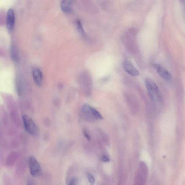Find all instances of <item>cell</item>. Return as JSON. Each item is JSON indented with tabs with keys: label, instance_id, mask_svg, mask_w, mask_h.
<instances>
[{
	"label": "cell",
	"instance_id": "obj_17",
	"mask_svg": "<svg viewBox=\"0 0 185 185\" xmlns=\"http://www.w3.org/2000/svg\"><path fill=\"white\" fill-rule=\"evenodd\" d=\"M181 2L184 3L185 0H179Z\"/></svg>",
	"mask_w": 185,
	"mask_h": 185
},
{
	"label": "cell",
	"instance_id": "obj_16",
	"mask_svg": "<svg viewBox=\"0 0 185 185\" xmlns=\"http://www.w3.org/2000/svg\"><path fill=\"white\" fill-rule=\"evenodd\" d=\"M84 134L87 139L88 141L91 140V138H90V136L87 134V133L86 132V131H84Z\"/></svg>",
	"mask_w": 185,
	"mask_h": 185
},
{
	"label": "cell",
	"instance_id": "obj_12",
	"mask_svg": "<svg viewBox=\"0 0 185 185\" xmlns=\"http://www.w3.org/2000/svg\"><path fill=\"white\" fill-rule=\"evenodd\" d=\"M11 57L14 61H17L18 60V54H17L16 49L12 46L11 48Z\"/></svg>",
	"mask_w": 185,
	"mask_h": 185
},
{
	"label": "cell",
	"instance_id": "obj_7",
	"mask_svg": "<svg viewBox=\"0 0 185 185\" xmlns=\"http://www.w3.org/2000/svg\"><path fill=\"white\" fill-rule=\"evenodd\" d=\"M15 23V16L12 9H9L8 11L6 19V26L9 30H12L14 28Z\"/></svg>",
	"mask_w": 185,
	"mask_h": 185
},
{
	"label": "cell",
	"instance_id": "obj_4",
	"mask_svg": "<svg viewBox=\"0 0 185 185\" xmlns=\"http://www.w3.org/2000/svg\"><path fill=\"white\" fill-rule=\"evenodd\" d=\"M154 67L159 76L163 80L169 81L172 79V75L164 67L159 64L154 65Z\"/></svg>",
	"mask_w": 185,
	"mask_h": 185
},
{
	"label": "cell",
	"instance_id": "obj_13",
	"mask_svg": "<svg viewBox=\"0 0 185 185\" xmlns=\"http://www.w3.org/2000/svg\"><path fill=\"white\" fill-rule=\"evenodd\" d=\"M87 177L90 183L91 184H94L95 182V179L93 175L91 173H88Z\"/></svg>",
	"mask_w": 185,
	"mask_h": 185
},
{
	"label": "cell",
	"instance_id": "obj_14",
	"mask_svg": "<svg viewBox=\"0 0 185 185\" xmlns=\"http://www.w3.org/2000/svg\"><path fill=\"white\" fill-rule=\"evenodd\" d=\"M79 179L76 177H74L71 179L70 182H69V185H76L78 182Z\"/></svg>",
	"mask_w": 185,
	"mask_h": 185
},
{
	"label": "cell",
	"instance_id": "obj_9",
	"mask_svg": "<svg viewBox=\"0 0 185 185\" xmlns=\"http://www.w3.org/2000/svg\"><path fill=\"white\" fill-rule=\"evenodd\" d=\"M82 112L83 115L88 119L94 118L91 112V106L87 104H85L83 105L82 109Z\"/></svg>",
	"mask_w": 185,
	"mask_h": 185
},
{
	"label": "cell",
	"instance_id": "obj_11",
	"mask_svg": "<svg viewBox=\"0 0 185 185\" xmlns=\"http://www.w3.org/2000/svg\"><path fill=\"white\" fill-rule=\"evenodd\" d=\"M91 110L92 115L94 118L97 119V120H102L103 119V117L101 113L97 110L91 107Z\"/></svg>",
	"mask_w": 185,
	"mask_h": 185
},
{
	"label": "cell",
	"instance_id": "obj_6",
	"mask_svg": "<svg viewBox=\"0 0 185 185\" xmlns=\"http://www.w3.org/2000/svg\"><path fill=\"white\" fill-rule=\"evenodd\" d=\"M75 0H62L61 4V10L63 12L69 14L73 11V5Z\"/></svg>",
	"mask_w": 185,
	"mask_h": 185
},
{
	"label": "cell",
	"instance_id": "obj_15",
	"mask_svg": "<svg viewBox=\"0 0 185 185\" xmlns=\"http://www.w3.org/2000/svg\"><path fill=\"white\" fill-rule=\"evenodd\" d=\"M102 161L103 162H109V159L107 156L104 155L102 156L101 158Z\"/></svg>",
	"mask_w": 185,
	"mask_h": 185
},
{
	"label": "cell",
	"instance_id": "obj_1",
	"mask_svg": "<svg viewBox=\"0 0 185 185\" xmlns=\"http://www.w3.org/2000/svg\"><path fill=\"white\" fill-rule=\"evenodd\" d=\"M23 119L26 132L32 135H37L38 133V127L33 120L26 115H23Z\"/></svg>",
	"mask_w": 185,
	"mask_h": 185
},
{
	"label": "cell",
	"instance_id": "obj_8",
	"mask_svg": "<svg viewBox=\"0 0 185 185\" xmlns=\"http://www.w3.org/2000/svg\"><path fill=\"white\" fill-rule=\"evenodd\" d=\"M33 76L36 84L38 86H41L43 82V76L41 71L38 68H34L32 71Z\"/></svg>",
	"mask_w": 185,
	"mask_h": 185
},
{
	"label": "cell",
	"instance_id": "obj_5",
	"mask_svg": "<svg viewBox=\"0 0 185 185\" xmlns=\"http://www.w3.org/2000/svg\"><path fill=\"white\" fill-rule=\"evenodd\" d=\"M123 65L125 71L131 76H137L139 75V72L130 61H125Z\"/></svg>",
	"mask_w": 185,
	"mask_h": 185
},
{
	"label": "cell",
	"instance_id": "obj_2",
	"mask_svg": "<svg viewBox=\"0 0 185 185\" xmlns=\"http://www.w3.org/2000/svg\"><path fill=\"white\" fill-rule=\"evenodd\" d=\"M145 86L152 99L155 101L159 98V89L157 85L150 79H147L145 81Z\"/></svg>",
	"mask_w": 185,
	"mask_h": 185
},
{
	"label": "cell",
	"instance_id": "obj_10",
	"mask_svg": "<svg viewBox=\"0 0 185 185\" xmlns=\"http://www.w3.org/2000/svg\"><path fill=\"white\" fill-rule=\"evenodd\" d=\"M76 25L77 28H78V30L79 33L83 37L85 38H87V37L85 32L84 29L83 28L82 23H81L80 20H77L76 22Z\"/></svg>",
	"mask_w": 185,
	"mask_h": 185
},
{
	"label": "cell",
	"instance_id": "obj_3",
	"mask_svg": "<svg viewBox=\"0 0 185 185\" xmlns=\"http://www.w3.org/2000/svg\"><path fill=\"white\" fill-rule=\"evenodd\" d=\"M29 166L31 174L35 177L40 176L41 174L42 169L39 163L33 157H30L29 160Z\"/></svg>",
	"mask_w": 185,
	"mask_h": 185
}]
</instances>
